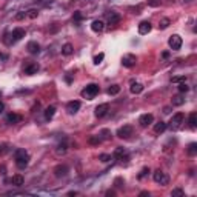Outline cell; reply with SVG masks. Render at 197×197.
Listing matches in <instances>:
<instances>
[{
    "instance_id": "1",
    "label": "cell",
    "mask_w": 197,
    "mask_h": 197,
    "mask_svg": "<svg viewBox=\"0 0 197 197\" xmlns=\"http://www.w3.org/2000/svg\"><path fill=\"white\" fill-rule=\"evenodd\" d=\"M14 160H16V165H17L19 169H25L28 166V163H29V154L25 150H16Z\"/></svg>"
},
{
    "instance_id": "2",
    "label": "cell",
    "mask_w": 197,
    "mask_h": 197,
    "mask_svg": "<svg viewBox=\"0 0 197 197\" xmlns=\"http://www.w3.org/2000/svg\"><path fill=\"white\" fill-rule=\"evenodd\" d=\"M99 92H100V86H99V85H96V83H89V85H88V86L82 91V96L91 100V99H92V97H96Z\"/></svg>"
},
{
    "instance_id": "3",
    "label": "cell",
    "mask_w": 197,
    "mask_h": 197,
    "mask_svg": "<svg viewBox=\"0 0 197 197\" xmlns=\"http://www.w3.org/2000/svg\"><path fill=\"white\" fill-rule=\"evenodd\" d=\"M185 122V116H183V113H177V114H174L172 119H171V122H169V128L171 129H179L180 126H182V123Z\"/></svg>"
},
{
    "instance_id": "4",
    "label": "cell",
    "mask_w": 197,
    "mask_h": 197,
    "mask_svg": "<svg viewBox=\"0 0 197 197\" xmlns=\"http://www.w3.org/2000/svg\"><path fill=\"white\" fill-rule=\"evenodd\" d=\"M153 179H154V182L159 183V185H168V182H169V177L163 172V171H154V174H153Z\"/></svg>"
},
{
    "instance_id": "5",
    "label": "cell",
    "mask_w": 197,
    "mask_h": 197,
    "mask_svg": "<svg viewBox=\"0 0 197 197\" xmlns=\"http://www.w3.org/2000/svg\"><path fill=\"white\" fill-rule=\"evenodd\" d=\"M168 45H169V48L174 49V51L180 49V48H182V37H180L179 34H172V36L169 37V40H168Z\"/></svg>"
},
{
    "instance_id": "6",
    "label": "cell",
    "mask_w": 197,
    "mask_h": 197,
    "mask_svg": "<svg viewBox=\"0 0 197 197\" xmlns=\"http://www.w3.org/2000/svg\"><path fill=\"white\" fill-rule=\"evenodd\" d=\"M132 132H134L132 126H131V125H125V126L119 128L117 137H120V139H129V137L132 136Z\"/></svg>"
},
{
    "instance_id": "7",
    "label": "cell",
    "mask_w": 197,
    "mask_h": 197,
    "mask_svg": "<svg viewBox=\"0 0 197 197\" xmlns=\"http://www.w3.org/2000/svg\"><path fill=\"white\" fill-rule=\"evenodd\" d=\"M136 62H137V59H136L134 54H125V56L122 57V65H123L125 68H132V66L136 65Z\"/></svg>"
},
{
    "instance_id": "8",
    "label": "cell",
    "mask_w": 197,
    "mask_h": 197,
    "mask_svg": "<svg viewBox=\"0 0 197 197\" xmlns=\"http://www.w3.org/2000/svg\"><path fill=\"white\" fill-rule=\"evenodd\" d=\"M25 36H26V31H25L23 28H16V29H12V33H11V40H12V42H19V40L23 39Z\"/></svg>"
},
{
    "instance_id": "9",
    "label": "cell",
    "mask_w": 197,
    "mask_h": 197,
    "mask_svg": "<svg viewBox=\"0 0 197 197\" xmlns=\"http://www.w3.org/2000/svg\"><path fill=\"white\" fill-rule=\"evenodd\" d=\"M110 111V105L108 103H102L99 106H96V116L97 117H105Z\"/></svg>"
},
{
    "instance_id": "10",
    "label": "cell",
    "mask_w": 197,
    "mask_h": 197,
    "mask_svg": "<svg viewBox=\"0 0 197 197\" xmlns=\"http://www.w3.org/2000/svg\"><path fill=\"white\" fill-rule=\"evenodd\" d=\"M153 122H154V116H153V114H143V116H140V119H139V123H140L143 128L150 126Z\"/></svg>"
},
{
    "instance_id": "11",
    "label": "cell",
    "mask_w": 197,
    "mask_h": 197,
    "mask_svg": "<svg viewBox=\"0 0 197 197\" xmlns=\"http://www.w3.org/2000/svg\"><path fill=\"white\" fill-rule=\"evenodd\" d=\"M79 110H80V102L79 100H73V102H69V103L66 105V111H68L69 114H76Z\"/></svg>"
},
{
    "instance_id": "12",
    "label": "cell",
    "mask_w": 197,
    "mask_h": 197,
    "mask_svg": "<svg viewBox=\"0 0 197 197\" xmlns=\"http://www.w3.org/2000/svg\"><path fill=\"white\" fill-rule=\"evenodd\" d=\"M151 29H153V26H151L150 22H140V25H139V34L145 36V34H148Z\"/></svg>"
},
{
    "instance_id": "13",
    "label": "cell",
    "mask_w": 197,
    "mask_h": 197,
    "mask_svg": "<svg viewBox=\"0 0 197 197\" xmlns=\"http://www.w3.org/2000/svg\"><path fill=\"white\" fill-rule=\"evenodd\" d=\"M119 22H120V14L114 12V11L108 14V25H110V26H116Z\"/></svg>"
},
{
    "instance_id": "14",
    "label": "cell",
    "mask_w": 197,
    "mask_h": 197,
    "mask_svg": "<svg viewBox=\"0 0 197 197\" xmlns=\"http://www.w3.org/2000/svg\"><path fill=\"white\" fill-rule=\"evenodd\" d=\"M54 174H56V177H65V176L68 174V166H66V165H59V166H56Z\"/></svg>"
},
{
    "instance_id": "15",
    "label": "cell",
    "mask_w": 197,
    "mask_h": 197,
    "mask_svg": "<svg viewBox=\"0 0 197 197\" xmlns=\"http://www.w3.org/2000/svg\"><path fill=\"white\" fill-rule=\"evenodd\" d=\"M91 29H92L94 33H102V31L105 29V23H103L102 20H94L92 25H91Z\"/></svg>"
},
{
    "instance_id": "16",
    "label": "cell",
    "mask_w": 197,
    "mask_h": 197,
    "mask_svg": "<svg viewBox=\"0 0 197 197\" xmlns=\"http://www.w3.org/2000/svg\"><path fill=\"white\" fill-rule=\"evenodd\" d=\"M26 49H28L29 54H39L40 52V45L37 43V42H29L28 46H26Z\"/></svg>"
},
{
    "instance_id": "17",
    "label": "cell",
    "mask_w": 197,
    "mask_h": 197,
    "mask_svg": "<svg viewBox=\"0 0 197 197\" xmlns=\"http://www.w3.org/2000/svg\"><path fill=\"white\" fill-rule=\"evenodd\" d=\"M114 157L117 159V160H128V153L125 151V148H116Z\"/></svg>"
},
{
    "instance_id": "18",
    "label": "cell",
    "mask_w": 197,
    "mask_h": 197,
    "mask_svg": "<svg viewBox=\"0 0 197 197\" xmlns=\"http://www.w3.org/2000/svg\"><path fill=\"white\" fill-rule=\"evenodd\" d=\"M37 71H39V65L37 63H31V65H28L25 68V74L26 76H34V74H37Z\"/></svg>"
},
{
    "instance_id": "19",
    "label": "cell",
    "mask_w": 197,
    "mask_h": 197,
    "mask_svg": "<svg viewBox=\"0 0 197 197\" xmlns=\"http://www.w3.org/2000/svg\"><path fill=\"white\" fill-rule=\"evenodd\" d=\"M129 91H131L132 94H140V92L143 91V85H142V83H136V82H132Z\"/></svg>"
},
{
    "instance_id": "20",
    "label": "cell",
    "mask_w": 197,
    "mask_h": 197,
    "mask_svg": "<svg viewBox=\"0 0 197 197\" xmlns=\"http://www.w3.org/2000/svg\"><path fill=\"white\" fill-rule=\"evenodd\" d=\"M6 122H8V123H11V125H14V123H19V122H22V116L11 113V114H8V117H6Z\"/></svg>"
},
{
    "instance_id": "21",
    "label": "cell",
    "mask_w": 197,
    "mask_h": 197,
    "mask_svg": "<svg viewBox=\"0 0 197 197\" xmlns=\"http://www.w3.org/2000/svg\"><path fill=\"white\" fill-rule=\"evenodd\" d=\"M171 103H172L174 106H182V105L185 103V99H183V96H182V94H177V96H174V97H172Z\"/></svg>"
},
{
    "instance_id": "22",
    "label": "cell",
    "mask_w": 197,
    "mask_h": 197,
    "mask_svg": "<svg viewBox=\"0 0 197 197\" xmlns=\"http://www.w3.org/2000/svg\"><path fill=\"white\" fill-rule=\"evenodd\" d=\"M11 183H12V185H16V186H22V185L25 183V179H23L20 174H16V176H12Z\"/></svg>"
},
{
    "instance_id": "23",
    "label": "cell",
    "mask_w": 197,
    "mask_h": 197,
    "mask_svg": "<svg viewBox=\"0 0 197 197\" xmlns=\"http://www.w3.org/2000/svg\"><path fill=\"white\" fill-rule=\"evenodd\" d=\"M166 128H168V125H166L165 122H162V120H160L159 123H156V125H154V132H156V134H162V132H163Z\"/></svg>"
},
{
    "instance_id": "24",
    "label": "cell",
    "mask_w": 197,
    "mask_h": 197,
    "mask_svg": "<svg viewBox=\"0 0 197 197\" xmlns=\"http://www.w3.org/2000/svg\"><path fill=\"white\" fill-rule=\"evenodd\" d=\"M73 51H74V48H73L71 43H65V45L62 46V54H63V56H71Z\"/></svg>"
},
{
    "instance_id": "25",
    "label": "cell",
    "mask_w": 197,
    "mask_h": 197,
    "mask_svg": "<svg viewBox=\"0 0 197 197\" xmlns=\"http://www.w3.org/2000/svg\"><path fill=\"white\" fill-rule=\"evenodd\" d=\"M54 114H56V106H48L46 110H45V119L46 120H51V119L54 117Z\"/></svg>"
},
{
    "instance_id": "26",
    "label": "cell",
    "mask_w": 197,
    "mask_h": 197,
    "mask_svg": "<svg viewBox=\"0 0 197 197\" xmlns=\"http://www.w3.org/2000/svg\"><path fill=\"white\" fill-rule=\"evenodd\" d=\"M188 123H190V128H193V129H196L197 128V114L196 113H191V114H190Z\"/></svg>"
},
{
    "instance_id": "27",
    "label": "cell",
    "mask_w": 197,
    "mask_h": 197,
    "mask_svg": "<svg viewBox=\"0 0 197 197\" xmlns=\"http://www.w3.org/2000/svg\"><path fill=\"white\" fill-rule=\"evenodd\" d=\"M119 92H120V86H119V85H111V86L108 88V94H110V96H116Z\"/></svg>"
},
{
    "instance_id": "28",
    "label": "cell",
    "mask_w": 197,
    "mask_h": 197,
    "mask_svg": "<svg viewBox=\"0 0 197 197\" xmlns=\"http://www.w3.org/2000/svg\"><path fill=\"white\" fill-rule=\"evenodd\" d=\"M188 154H190V156H196L197 154V143H190V145H188Z\"/></svg>"
},
{
    "instance_id": "29",
    "label": "cell",
    "mask_w": 197,
    "mask_h": 197,
    "mask_svg": "<svg viewBox=\"0 0 197 197\" xmlns=\"http://www.w3.org/2000/svg\"><path fill=\"white\" fill-rule=\"evenodd\" d=\"M169 23H171L169 19H162L160 23H159V28H160V29H166V28L169 26Z\"/></svg>"
},
{
    "instance_id": "30",
    "label": "cell",
    "mask_w": 197,
    "mask_h": 197,
    "mask_svg": "<svg viewBox=\"0 0 197 197\" xmlns=\"http://www.w3.org/2000/svg\"><path fill=\"white\" fill-rule=\"evenodd\" d=\"M88 142H89L91 145H99V143L102 142V139H100L99 136H91V137L88 139Z\"/></svg>"
},
{
    "instance_id": "31",
    "label": "cell",
    "mask_w": 197,
    "mask_h": 197,
    "mask_svg": "<svg viewBox=\"0 0 197 197\" xmlns=\"http://www.w3.org/2000/svg\"><path fill=\"white\" fill-rule=\"evenodd\" d=\"M177 88H179L180 92H186V91L190 89V86L185 83V80H183V82H179V86H177Z\"/></svg>"
},
{
    "instance_id": "32",
    "label": "cell",
    "mask_w": 197,
    "mask_h": 197,
    "mask_svg": "<svg viewBox=\"0 0 197 197\" xmlns=\"http://www.w3.org/2000/svg\"><path fill=\"white\" fill-rule=\"evenodd\" d=\"M66 148H68V145L63 142V143H59V146H57V153L59 154H65L66 153Z\"/></svg>"
},
{
    "instance_id": "33",
    "label": "cell",
    "mask_w": 197,
    "mask_h": 197,
    "mask_svg": "<svg viewBox=\"0 0 197 197\" xmlns=\"http://www.w3.org/2000/svg\"><path fill=\"white\" fill-rule=\"evenodd\" d=\"M171 196H172V197H183V196H185V193H183V190H180V188H176V190H172Z\"/></svg>"
},
{
    "instance_id": "34",
    "label": "cell",
    "mask_w": 197,
    "mask_h": 197,
    "mask_svg": "<svg viewBox=\"0 0 197 197\" xmlns=\"http://www.w3.org/2000/svg\"><path fill=\"white\" fill-rule=\"evenodd\" d=\"M26 16H28L29 19H36V17L39 16V12H37V9H29V11L26 12Z\"/></svg>"
},
{
    "instance_id": "35",
    "label": "cell",
    "mask_w": 197,
    "mask_h": 197,
    "mask_svg": "<svg viewBox=\"0 0 197 197\" xmlns=\"http://www.w3.org/2000/svg\"><path fill=\"white\" fill-rule=\"evenodd\" d=\"M103 59H105V54H103V52H100L99 56H96V57H94V63H96V65H99V63H102V60H103Z\"/></svg>"
},
{
    "instance_id": "36",
    "label": "cell",
    "mask_w": 197,
    "mask_h": 197,
    "mask_svg": "<svg viewBox=\"0 0 197 197\" xmlns=\"http://www.w3.org/2000/svg\"><path fill=\"white\" fill-rule=\"evenodd\" d=\"M73 19H74L76 22H80V20H83V14H82L80 11H76V12H74V17H73Z\"/></svg>"
},
{
    "instance_id": "37",
    "label": "cell",
    "mask_w": 197,
    "mask_h": 197,
    "mask_svg": "<svg viewBox=\"0 0 197 197\" xmlns=\"http://www.w3.org/2000/svg\"><path fill=\"white\" fill-rule=\"evenodd\" d=\"M99 160H102V162L106 163V162L111 160V156H110V154H100V156H99Z\"/></svg>"
},
{
    "instance_id": "38",
    "label": "cell",
    "mask_w": 197,
    "mask_h": 197,
    "mask_svg": "<svg viewBox=\"0 0 197 197\" xmlns=\"http://www.w3.org/2000/svg\"><path fill=\"white\" fill-rule=\"evenodd\" d=\"M148 172H150V168H143V169L140 171V174H139V179H143Z\"/></svg>"
},
{
    "instance_id": "39",
    "label": "cell",
    "mask_w": 197,
    "mask_h": 197,
    "mask_svg": "<svg viewBox=\"0 0 197 197\" xmlns=\"http://www.w3.org/2000/svg\"><path fill=\"white\" fill-rule=\"evenodd\" d=\"M100 134L103 136V139H110V136H111L110 129H102V132H100Z\"/></svg>"
},
{
    "instance_id": "40",
    "label": "cell",
    "mask_w": 197,
    "mask_h": 197,
    "mask_svg": "<svg viewBox=\"0 0 197 197\" xmlns=\"http://www.w3.org/2000/svg\"><path fill=\"white\" fill-rule=\"evenodd\" d=\"M183 80H186L185 76H182V77H172V82H174V83H179V82H183Z\"/></svg>"
},
{
    "instance_id": "41",
    "label": "cell",
    "mask_w": 197,
    "mask_h": 197,
    "mask_svg": "<svg viewBox=\"0 0 197 197\" xmlns=\"http://www.w3.org/2000/svg\"><path fill=\"white\" fill-rule=\"evenodd\" d=\"M148 3H150L151 6H159V5H160V2H159V0H150Z\"/></svg>"
},
{
    "instance_id": "42",
    "label": "cell",
    "mask_w": 197,
    "mask_h": 197,
    "mask_svg": "<svg viewBox=\"0 0 197 197\" xmlns=\"http://www.w3.org/2000/svg\"><path fill=\"white\" fill-rule=\"evenodd\" d=\"M25 16H26V12H19V14L16 16V19H17V20H22Z\"/></svg>"
},
{
    "instance_id": "43",
    "label": "cell",
    "mask_w": 197,
    "mask_h": 197,
    "mask_svg": "<svg viewBox=\"0 0 197 197\" xmlns=\"http://www.w3.org/2000/svg\"><path fill=\"white\" fill-rule=\"evenodd\" d=\"M0 174H2V176H5V174H6V168H5L3 165L0 166Z\"/></svg>"
},
{
    "instance_id": "44",
    "label": "cell",
    "mask_w": 197,
    "mask_h": 197,
    "mask_svg": "<svg viewBox=\"0 0 197 197\" xmlns=\"http://www.w3.org/2000/svg\"><path fill=\"white\" fill-rule=\"evenodd\" d=\"M120 183H123V180H122V179H117V180H116V185H117V186H123V185H120Z\"/></svg>"
},
{
    "instance_id": "45",
    "label": "cell",
    "mask_w": 197,
    "mask_h": 197,
    "mask_svg": "<svg viewBox=\"0 0 197 197\" xmlns=\"http://www.w3.org/2000/svg\"><path fill=\"white\" fill-rule=\"evenodd\" d=\"M6 59H8V56H6V54H2V52H0V60H6Z\"/></svg>"
},
{
    "instance_id": "46",
    "label": "cell",
    "mask_w": 197,
    "mask_h": 197,
    "mask_svg": "<svg viewBox=\"0 0 197 197\" xmlns=\"http://www.w3.org/2000/svg\"><path fill=\"white\" fill-rule=\"evenodd\" d=\"M79 193L77 191H71V193H68V196H77Z\"/></svg>"
},
{
    "instance_id": "47",
    "label": "cell",
    "mask_w": 197,
    "mask_h": 197,
    "mask_svg": "<svg viewBox=\"0 0 197 197\" xmlns=\"http://www.w3.org/2000/svg\"><path fill=\"white\" fill-rule=\"evenodd\" d=\"M3 110H5V105H3V103H2V102H0V114H2V113H3Z\"/></svg>"
},
{
    "instance_id": "48",
    "label": "cell",
    "mask_w": 197,
    "mask_h": 197,
    "mask_svg": "<svg viewBox=\"0 0 197 197\" xmlns=\"http://www.w3.org/2000/svg\"><path fill=\"white\" fill-rule=\"evenodd\" d=\"M140 196H150V193H148V191H142Z\"/></svg>"
},
{
    "instance_id": "49",
    "label": "cell",
    "mask_w": 197,
    "mask_h": 197,
    "mask_svg": "<svg viewBox=\"0 0 197 197\" xmlns=\"http://www.w3.org/2000/svg\"><path fill=\"white\" fill-rule=\"evenodd\" d=\"M114 194H116L114 191H108V193H106V196H114Z\"/></svg>"
},
{
    "instance_id": "50",
    "label": "cell",
    "mask_w": 197,
    "mask_h": 197,
    "mask_svg": "<svg viewBox=\"0 0 197 197\" xmlns=\"http://www.w3.org/2000/svg\"><path fill=\"white\" fill-rule=\"evenodd\" d=\"M0 96H2V92H0Z\"/></svg>"
}]
</instances>
